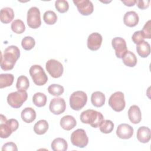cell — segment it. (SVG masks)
<instances>
[{
    "label": "cell",
    "instance_id": "1",
    "mask_svg": "<svg viewBox=\"0 0 151 151\" xmlns=\"http://www.w3.org/2000/svg\"><path fill=\"white\" fill-rule=\"evenodd\" d=\"M19 56L20 51L18 47L15 45L8 47L1 55V68L5 71L12 70Z\"/></svg>",
    "mask_w": 151,
    "mask_h": 151
},
{
    "label": "cell",
    "instance_id": "2",
    "mask_svg": "<svg viewBox=\"0 0 151 151\" xmlns=\"http://www.w3.org/2000/svg\"><path fill=\"white\" fill-rule=\"evenodd\" d=\"M80 118L82 123L90 124L94 128L99 127L104 120V117L100 112L92 109L83 111Z\"/></svg>",
    "mask_w": 151,
    "mask_h": 151
},
{
    "label": "cell",
    "instance_id": "3",
    "mask_svg": "<svg viewBox=\"0 0 151 151\" xmlns=\"http://www.w3.org/2000/svg\"><path fill=\"white\" fill-rule=\"evenodd\" d=\"M0 137L2 139L8 138L13 132L16 131L19 127V123L15 119L6 120L3 114L0 116Z\"/></svg>",
    "mask_w": 151,
    "mask_h": 151
},
{
    "label": "cell",
    "instance_id": "4",
    "mask_svg": "<svg viewBox=\"0 0 151 151\" xmlns=\"http://www.w3.org/2000/svg\"><path fill=\"white\" fill-rule=\"evenodd\" d=\"M87 101V96L83 91H74L70 97V106L74 110H80L86 104Z\"/></svg>",
    "mask_w": 151,
    "mask_h": 151
},
{
    "label": "cell",
    "instance_id": "5",
    "mask_svg": "<svg viewBox=\"0 0 151 151\" xmlns=\"http://www.w3.org/2000/svg\"><path fill=\"white\" fill-rule=\"evenodd\" d=\"M29 74L33 82L37 86H43L48 81V77L42 67L40 65H33L29 68Z\"/></svg>",
    "mask_w": 151,
    "mask_h": 151
},
{
    "label": "cell",
    "instance_id": "6",
    "mask_svg": "<svg viewBox=\"0 0 151 151\" xmlns=\"http://www.w3.org/2000/svg\"><path fill=\"white\" fill-rule=\"evenodd\" d=\"M28 94L26 91H14L9 93L7 96V102L10 106L18 109L27 100Z\"/></svg>",
    "mask_w": 151,
    "mask_h": 151
},
{
    "label": "cell",
    "instance_id": "7",
    "mask_svg": "<svg viewBox=\"0 0 151 151\" xmlns=\"http://www.w3.org/2000/svg\"><path fill=\"white\" fill-rule=\"evenodd\" d=\"M71 143L78 147H85L88 143V138L84 129H78L74 131L70 137Z\"/></svg>",
    "mask_w": 151,
    "mask_h": 151
},
{
    "label": "cell",
    "instance_id": "8",
    "mask_svg": "<svg viewBox=\"0 0 151 151\" xmlns=\"http://www.w3.org/2000/svg\"><path fill=\"white\" fill-rule=\"evenodd\" d=\"M109 105L115 111H122L126 106L124 94L121 91H116L111 94L109 99Z\"/></svg>",
    "mask_w": 151,
    "mask_h": 151
},
{
    "label": "cell",
    "instance_id": "9",
    "mask_svg": "<svg viewBox=\"0 0 151 151\" xmlns=\"http://www.w3.org/2000/svg\"><path fill=\"white\" fill-rule=\"evenodd\" d=\"M27 22L28 25L33 29L38 28L41 26V20L40 11L37 7L32 6L27 12Z\"/></svg>",
    "mask_w": 151,
    "mask_h": 151
},
{
    "label": "cell",
    "instance_id": "10",
    "mask_svg": "<svg viewBox=\"0 0 151 151\" xmlns=\"http://www.w3.org/2000/svg\"><path fill=\"white\" fill-rule=\"evenodd\" d=\"M45 68L50 75L54 78L60 77L64 71L63 64L60 61L54 59L48 60L45 64Z\"/></svg>",
    "mask_w": 151,
    "mask_h": 151
},
{
    "label": "cell",
    "instance_id": "11",
    "mask_svg": "<svg viewBox=\"0 0 151 151\" xmlns=\"http://www.w3.org/2000/svg\"><path fill=\"white\" fill-rule=\"evenodd\" d=\"M111 45L115 50V54L119 58H122L124 54L128 51L126 42L122 37H115L111 40Z\"/></svg>",
    "mask_w": 151,
    "mask_h": 151
},
{
    "label": "cell",
    "instance_id": "12",
    "mask_svg": "<svg viewBox=\"0 0 151 151\" xmlns=\"http://www.w3.org/2000/svg\"><path fill=\"white\" fill-rule=\"evenodd\" d=\"M66 109V104L65 100L61 97L53 98L49 105L50 111L55 115H59L64 113Z\"/></svg>",
    "mask_w": 151,
    "mask_h": 151
},
{
    "label": "cell",
    "instance_id": "13",
    "mask_svg": "<svg viewBox=\"0 0 151 151\" xmlns=\"http://www.w3.org/2000/svg\"><path fill=\"white\" fill-rule=\"evenodd\" d=\"M73 3L76 5L78 12L84 16L92 14L94 10L93 4L88 0H74Z\"/></svg>",
    "mask_w": 151,
    "mask_h": 151
},
{
    "label": "cell",
    "instance_id": "14",
    "mask_svg": "<svg viewBox=\"0 0 151 151\" xmlns=\"http://www.w3.org/2000/svg\"><path fill=\"white\" fill-rule=\"evenodd\" d=\"M103 38L98 32L91 33L87 38V47L91 51L98 50L101 45Z\"/></svg>",
    "mask_w": 151,
    "mask_h": 151
},
{
    "label": "cell",
    "instance_id": "15",
    "mask_svg": "<svg viewBox=\"0 0 151 151\" xmlns=\"http://www.w3.org/2000/svg\"><path fill=\"white\" fill-rule=\"evenodd\" d=\"M116 134L119 138L122 139H130L133 134V129L128 124H120L117 128Z\"/></svg>",
    "mask_w": 151,
    "mask_h": 151
},
{
    "label": "cell",
    "instance_id": "16",
    "mask_svg": "<svg viewBox=\"0 0 151 151\" xmlns=\"http://www.w3.org/2000/svg\"><path fill=\"white\" fill-rule=\"evenodd\" d=\"M139 21L138 14L135 11H128L126 12L123 17L124 24L129 27H133L137 25Z\"/></svg>",
    "mask_w": 151,
    "mask_h": 151
},
{
    "label": "cell",
    "instance_id": "17",
    "mask_svg": "<svg viewBox=\"0 0 151 151\" xmlns=\"http://www.w3.org/2000/svg\"><path fill=\"white\" fill-rule=\"evenodd\" d=\"M128 117L132 123H139L142 120V113L140 108L136 105L130 106L128 110Z\"/></svg>",
    "mask_w": 151,
    "mask_h": 151
},
{
    "label": "cell",
    "instance_id": "18",
    "mask_svg": "<svg viewBox=\"0 0 151 151\" xmlns=\"http://www.w3.org/2000/svg\"><path fill=\"white\" fill-rule=\"evenodd\" d=\"M136 136L137 140L140 142L143 143H146L150 139V129L147 127L142 126L137 129Z\"/></svg>",
    "mask_w": 151,
    "mask_h": 151
},
{
    "label": "cell",
    "instance_id": "19",
    "mask_svg": "<svg viewBox=\"0 0 151 151\" xmlns=\"http://www.w3.org/2000/svg\"><path fill=\"white\" fill-rule=\"evenodd\" d=\"M61 127L65 130H70L77 125V122L75 118L71 115L63 116L60 122Z\"/></svg>",
    "mask_w": 151,
    "mask_h": 151
},
{
    "label": "cell",
    "instance_id": "20",
    "mask_svg": "<svg viewBox=\"0 0 151 151\" xmlns=\"http://www.w3.org/2000/svg\"><path fill=\"white\" fill-rule=\"evenodd\" d=\"M14 18V10L10 7H5L1 10L0 19L2 23L8 24Z\"/></svg>",
    "mask_w": 151,
    "mask_h": 151
},
{
    "label": "cell",
    "instance_id": "21",
    "mask_svg": "<svg viewBox=\"0 0 151 151\" xmlns=\"http://www.w3.org/2000/svg\"><path fill=\"white\" fill-rule=\"evenodd\" d=\"M106 101L104 94L101 91H95L92 93L91 96V101L92 104L96 107H100L103 106Z\"/></svg>",
    "mask_w": 151,
    "mask_h": 151
},
{
    "label": "cell",
    "instance_id": "22",
    "mask_svg": "<svg viewBox=\"0 0 151 151\" xmlns=\"http://www.w3.org/2000/svg\"><path fill=\"white\" fill-rule=\"evenodd\" d=\"M51 147L54 151H65L67 150L68 144L63 138L57 137L51 142Z\"/></svg>",
    "mask_w": 151,
    "mask_h": 151
},
{
    "label": "cell",
    "instance_id": "23",
    "mask_svg": "<svg viewBox=\"0 0 151 151\" xmlns=\"http://www.w3.org/2000/svg\"><path fill=\"white\" fill-rule=\"evenodd\" d=\"M22 120L27 123L32 122L36 118V112L31 107H26L21 112Z\"/></svg>",
    "mask_w": 151,
    "mask_h": 151
},
{
    "label": "cell",
    "instance_id": "24",
    "mask_svg": "<svg viewBox=\"0 0 151 151\" xmlns=\"http://www.w3.org/2000/svg\"><path fill=\"white\" fill-rule=\"evenodd\" d=\"M122 58L123 64L127 67H133L137 64V60L136 55L132 51H127Z\"/></svg>",
    "mask_w": 151,
    "mask_h": 151
},
{
    "label": "cell",
    "instance_id": "25",
    "mask_svg": "<svg viewBox=\"0 0 151 151\" xmlns=\"http://www.w3.org/2000/svg\"><path fill=\"white\" fill-rule=\"evenodd\" d=\"M136 51L137 54L142 58L147 57L150 53V44L145 41H142L136 45Z\"/></svg>",
    "mask_w": 151,
    "mask_h": 151
},
{
    "label": "cell",
    "instance_id": "26",
    "mask_svg": "<svg viewBox=\"0 0 151 151\" xmlns=\"http://www.w3.org/2000/svg\"><path fill=\"white\" fill-rule=\"evenodd\" d=\"M48 126V123L45 120H40L34 124V131L36 134L42 135L47 132Z\"/></svg>",
    "mask_w": 151,
    "mask_h": 151
},
{
    "label": "cell",
    "instance_id": "27",
    "mask_svg": "<svg viewBox=\"0 0 151 151\" xmlns=\"http://www.w3.org/2000/svg\"><path fill=\"white\" fill-rule=\"evenodd\" d=\"M14 80V77L12 74H0V88H3L11 86Z\"/></svg>",
    "mask_w": 151,
    "mask_h": 151
},
{
    "label": "cell",
    "instance_id": "28",
    "mask_svg": "<svg viewBox=\"0 0 151 151\" xmlns=\"http://www.w3.org/2000/svg\"><path fill=\"white\" fill-rule=\"evenodd\" d=\"M32 102L34 105L38 107H43L46 104L47 96L42 93H36L32 97Z\"/></svg>",
    "mask_w": 151,
    "mask_h": 151
},
{
    "label": "cell",
    "instance_id": "29",
    "mask_svg": "<svg viewBox=\"0 0 151 151\" xmlns=\"http://www.w3.org/2000/svg\"><path fill=\"white\" fill-rule=\"evenodd\" d=\"M29 86L28 78L25 76H21L17 78L16 87L19 91H26Z\"/></svg>",
    "mask_w": 151,
    "mask_h": 151
},
{
    "label": "cell",
    "instance_id": "30",
    "mask_svg": "<svg viewBox=\"0 0 151 151\" xmlns=\"http://www.w3.org/2000/svg\"><path fill=\"white\" fill-rule=\"evenodd\" d=\"M11 29L16 34H22L25 30V26L24 22L21 19H15L11 24Z\"/></svg>",
    "mask_w": 151,
    "mask_h": 151
},
{
    "label": "cell",
    "instance_id": "31",
    "mask_svg": "<svg viewBox=\"0 0 151 151\" xmlns=\"http://www.w3.org/2000/svg\"><path fill=\"white\" fill-rule=\"evenodd\" d=\"M43 19L47 24L53 25L57 21V16L54 11L49 10L45 11L44 14Z\"/></svg>",
    "mask_w": 151,
    "mask_h": 151
},
{
    "label": "cell",
    "instance_id": "32",
    "mask_svg": "<svg viewBox=\"0 0 151 151\" xmlns=\"http://www.w3.org/2000/svg\"><path fill=\"white\" fill-rule=\"evenodd\" d=\"M100 130L103 133L107 134L111 133L114 129V124L110 120H104L99 126Z\"/></svg>",
    "mask_w": 151,
    "mask_h": 151
},
{
    "label": "cell",
    "instance_id": "33",
    "mask_svg": "<svg viewBox=\"0 0 151 151\" xmlns=\"http://www.w3.org/2000/svg\"><path fill=\"white\" fill-rule=\"evenodd\" d=\"M35 45V40L30 36L25 37L22 40L21 45L25 50H27V51L31 50L34 47Z\"/></svg>",
    "mask_w": 151,
    "mask_h": 151
},
{
    "label": "cell",
    "instance_id": "34",
    "mask_svg": "<svg viewBox=\"0 0 151 151\" xmlns=\"http://www.w3.org/2000/svg\"><path fill=\"white\" fill-rule=\"evenodd\" d=\"M48 91L50 94L52 96H59L64 93V89L63 86L60 84H51L48 87Z\"/></svg>",
    "mask_w": 151,
    "mask_h": 151
},
{
    "label": "cell",
    "instance_id": "35",
    "mask_svg": "<svg viewBox=\"0 0 151 151\" xmlns=\"http://www.w3.org/2000/svg\"><path fill=\"white\" fill-rule=\"evenodd\" d=\"M55 7L59 12L65 13L68 10L69 4L67 1L57 0L55 2Z\"/></svg>",
    "mask_w": 151,
    "mask_h": 151
},
{
    "label": "cell",
    "instance_id": "36",
    "mask_svg": "<svg viewBox=\"0 0 151 151\" xmlns=\"http://www.w3.org/2000/svg\"><path fill=\"white\" fill-rule=\"evenodd\" d=\"M151 21L149 20L144 25L142 32L145 38L150 39L151 38Z\"/></svg>",
    "mask_w": 151,
    "mask_h": 151
},
{
    "label": "cell",
    "instance_id": "37",
    "mask_svg": "<svg viewBox=\"0 0 151 151\" xmlns=\"http://www.w3.org/2000/svg\"><path fill=\"white\" fill-rule=\"evenodd\" d=\"M144 36L142 31H137L133 33L132 37V40L136 44H139L144 41Z\"/></svg>",
    "mask_w": 151,
    "mask_h": 151
},
{
    "label": "cell",
    "instance_id": "38",
    "mask_svg": "<svg viewBox=\"0 0 151 151\" xmlns=\"http://www.w3.org/2000/svg\"><path fill=\"white\" fill-rule=\"evenodd\" d=\"M2 151H17L18 148L15 143L14 142H8L5 143L2 147Z\"/></svg>",
    "mask_w": 151,
    "mask_h": 151
},
{
    "label": "cell",
    "instance_id": "39",
    "mask_svg": "<svg viewBox=\"0 0 151 151\" xmlns=\"http://www.w3.org/2000/svg\"><path fill=\"white\" fill-rule=\"evenodd\" d=\"M150 2V1L149 0H147V1L139 0V1H136V3L137 4V6L139 9H145L149 7Z\"/></svg>",
    "mask_w": 151,
    "mask_h": 151
},
{
    "label": "cell",
    "instance_id": "40",
    "mask_svg": "<svg viewBox=\"0 0 151 151\" xmlns=\"http://www.w3.org/2000/svg\"><path fill=\"white\" fill-rule=\"evenodd\" d=\"M122 2H123L126 6H133L136 2V0H127V1H122Z\"/></svg>",
    "mask_w": 151,
    "mask_h": 151
}]
</instances>
